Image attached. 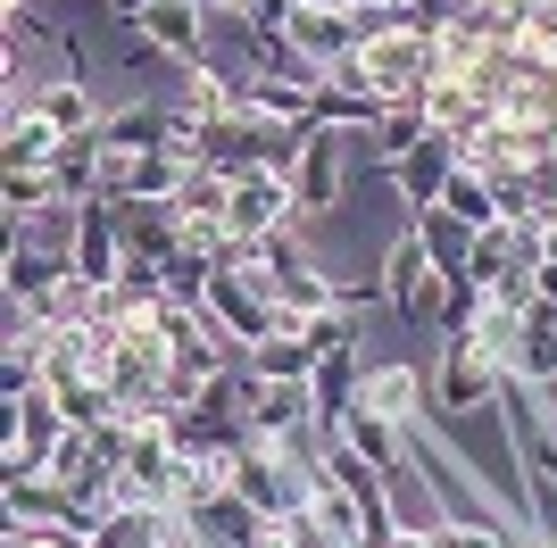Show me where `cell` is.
<instances>
[{
  "label": "cell",
  "mask_w": 557,
  "mask_h": 548,
  "mask_svg": "<svg viewBox=\"0 0 557 548\" xmlns=\"http://www.w3.org/2000/svg\"><path fill=\"white\" fill-rule=\"evenodd\" d=\"M499 390H508V365L491 358L474 333H442V358H433V415L474 424V415L499 408Z\"/></svg>",
  "instance_id": "obj_1"
},
{
  "label": "cell",
  "mask_w": 557,
  "mask_h": 548,
  "mask_svg": "<svg viewBox=\"0 0 557 548\" xmlns=\"http://www.w3.org/2000/svg\"><path fill=\"white\" fill-rule=\"evenodd\" d=\"M67 408H59V390L34 383L9 399V457H0V474H50V457H59V440H67Z\"/></svg>",
  "instance_id": "obj_2"
},
{
  "label": "cell",
  "mask_w": 557,
  "mask_h": 548,
  "mask_svg": "<svg viewBox=\"0 0 557 548\" xmlns=\"http://www.w3.org/2000/svg\"><path fill=\"white\" fill-rule=\"evenodd\" d=\"M349 141L342 125H317V134L300 141V159H292V200H300V216H333L349 191Z\"/></svg>",
  "instance_id": "obj_3"
},
{
  "label": "cell",
  "mask_w": 557,
  "mask_h": 548,
  "mask_svg": "<svg viewBox=\"0 0 557 548\" xmlns=\"http://www.w3.org/2000/svg\"><path fill=\"white\" fill-rule=\"evenodd\" d=\"M383 283H392L399 324H442V266H433V241H424V233H399L392 241Z\"/></svg>",
  "instance_id": "obj_4"
},
{
  "label": "cell",
  "mask_w": 557,
  "mask_h": 548,
  "mask_svg": "<svg viewBox=\"0 0 557 548\" xmlns=\"http://www.w3.org/2000/svg\"><path fill=\"white\" fill-rule=\"evenodd\" d=\"M225 225L267 241V233L300 225V200H292V175L283 166H250V175H233V200H225Z\"/></svg>",
  "instance_id": "obj_5"
},
{
  "label": "cell",
  "mask_w": 557,
  "mask_h": 548,
  "mask_svg": "<svg viewBox=\"0 0 557 548\" xmlns=\"http://www.w3.org/2000/svg\"><path fill=\"white\" fill-rule=\"evenodd\" d=\"M458 166H466V141L433 125V134H424L417 150H408V159L392 166V183H399V200H408V208L424 216V208H442V191H449V175H458Z\"/></svg>",
  "instance_id": "obj_6"
},
{
  "label": "cell",
  "mask_w": 557,
  "mask_h": 548,
  "mask_svg": "<svg viewBox=\"0 0 557 548\" xmlns=\"http://www.w3.org/2000/svg\"><path fill=\"white\" fill-rule=\"evenodd\" d=\"M233 490L267 515V524H283L292 507H300V490H292V465H283L275 440H242V457H233Z\"/></svg>",
  "instance_id": "obj_7"
},
{
  "label": "cell",
  "mask_w": 557,
  "mask_h": 548,
  "mask_svg": "<svg viewBox=\"0 0 557 548\" xmlns=\"http://www.w3.org/2000/svg\"><path fill=\"white\" fill-rule=\"evenodd\" d=\"M250 424H258V440H283V433H300V424H325V415H317V383L258 374L250 383Z\"/></svg>",
  "instance_id": "obj_8"
},
{
  "label": "cell",
  "mask_w": 557,
  "mask_h": 548,
  "mask_svg": "<svg viewBox=\"0 0 557 548\" xmlns=\"http://www.w3.org/2000/svg\"><path fill=\"white\" fill-rule=\"evenodd\" d=\"M358 408L392 415V424H417V415L433 408V383H424L408 358H383V365H367V390H358Z\"/></svg>",
  "instance_id": "obj_9"
},
{
  "label": "cell",
  "mask_w": 557,
  "mask_h": 548,
  "mask_svg": "<svg viewBox=\"0 0 557 548\" xmlns=\"http://www.w3.org/2000/svg\"><path fill=\"white\" fill-rule=\"evenodd\" d=\"M292 50H300L308 67H342L349 50H358V17L349 9H292Z\"/></svg>",
  "instance_id": "obj_10"
},
{
  "label": "cell",
  "mask_w": 557,
  "mask_h": 548,
  "mask_svg": "<svg viewBox=\"0 0 557 548\" xmlns=\"http://www.w3.org/2000/svg\"><path fill=\"white\" fill-rule=\"evenodd\" d=\"M191 532H200V548H258L267 540V515L242 490H216V499L191 507Z\"/></svg>",
  "instance_id": "obj_11"
},
{
  "label": "cell",
  "mask_w": 557,
  "mask_h": 548,
  "mask_svg": "<svg viewBox=\"0 0 557 548\" xmlns=\"http://www.w3.org/2000/svg\"><path fill=\"white\" fill-rule=\"evenodd\" d=\"M59 141H67V134H59L42 109H25V100H17V109H9V134H0V175H34V166H50V159H59Z\"/></svg>",
  "instance_id": "obj_12"
},
{
  "label": "cell",
  "mask_w": 557,
  "mask_h": 548,
  "mask_svg": "<svg viewBox=\"0 0 557 548\" xmlns=\"http://www.w3.org/2000/svg\"><path fill=\"white\" fill-rule=\"evenodd\" d=\"M325 365V349L308 341V324H275L267 341H250V374H292V383H308Z\"/></svg>",
  "instance_id": "obj_13"
},
{
  "label": "cell",
  "mask_w": 557,
  "mask_h": 548,
  "mask_svg": "<svg viewBox=\"0 0 557 548\" xmlns=\"http://www.w3.org/2000/svg\"><path fill=\"white\" fill-rule=\"evenodd\" d=\"M424 134H433L424 100H392V109H383V125H374V134H358V141H367V159H374V166H399Z\"/></svg>",
  "instance_id": "obj_14"
},
{
  "label": "cell",
  "mask_w": 557,
  "mask_h": 548,
  "mask_svg": "<svg viewBox=\"0 0 557 548\" xmlns=\"http://www.w3.org/2000/svg\"><path fill=\"white\" fill-rule=\"evenodd\" d=\"M308 383H317V415H325V433H342V415L358 408V390H367V365H358V349H342V358H325Z\"/></svg>",
  "instance_id": "obj_15"
},
{
  "label": "cell",
  "mask_w": 557,
  "mask_h": 548,
  "mask_svg": "<svg viewBox=\"0 0 557 548\" xmlns=\"http://www.w3.org/2000/svg\"><path fill=\"white\" fill-rule=\"evenodd\" d=\"M100 150H166V100L109 109V116H100Z\"/></svg>",
  "instance_id": "obj_16"
},
{
  "label": "cell",
  "mask_w": 557,
  "mask_h": 548,
  "mask_svg": "<svg viewBox=\"0 0 557 548\" xmlns=\"http://www.w3.org/2000/svg\"><path fill=\"white\" fill-rule=\"evenodd\" d=\"M25 109H42L59 134H92V125H100V100H92V84H84V75H59V84H42Z\"/></svg>",
  "instance_id": "obj_17"
},
{
  "label": "cell",
  "mask_w": 557,
  "mask_h": 548,
  "mask_svg": "<svg viewBox=\"0 0 557 548\" xmlns=\"http://www.w3.org/2000/svg\"><path fill=\"white\" fill-rule=\"evenodd\" d=\"M442 216H458L466 233H491V225H499V191H491V175H483V166H458V175H449Z\"/></svg>",
  "instance_id": "obj_18"
},
{
  "label": "cell",
  "mask_w": 557,
  "mask_h": 548,
  "mask_svg": "<svg viewBox=\"0 0 557 548\" xmlns=\"http://www.w3.org/2000/svg\"><path fill=\"white\" fill-rule=\"evenodd\" d=\"M225 200H233L225 166H184L175 175V216H225Z\"/></svg>",
  "instance_id": "obj_19"
},
{
  "label": "cell",
  "mask_w": 557,
  "mask_h": 548,
  "mask_svg": "<svg viewBox=\"0 0 557 548\" xmlns=\"http://www.w3.org/2000/svg\"><path fill=\"white\" fill-rule=\"evenodd\" d=\"M474 341H483L499 365H516V349H524V308H508V299H483V316H474Z\"/></svg>",
  "instance_id": "obj_20"
},
{
  "label": "cell",
  "mask_w": 557,
  "mask_h": 548,
  "mask_svg": "<svg viewBox=\"0 0 557 548\" xmlns=\"http://www.w3.org/2000/svg\"><path fill=\"white\" fill-rule=\"evenodd\" d=\"M0 200H9V225H17V216H34V208L59 200V183H50V166H34V175H0Z\"/></svg>",
  "instance_id": "obj_21"
},
{
  "label": "cell",
  "mask_w": 557,
  "mask_h": 548,
  "mask_svg": "<svg viewBox=\"0 0 557 548\" xmlns=\"http://www.w3.org/2000/svg\"><path fill=\"white\" fill-rule=\"evenodd\" d=\"M0 548H92L75 524H9V540Z\"/></svg>",
  "instance_id": "obj_22"
},
{
  "label": "cell",
  "mask_w": 557,
  "mask_h": 548,
  "mask_svg": "<svg viewBox=\"0 0 557 548\" xmlns=\"http://www.w3.org/2000/svg\"><path fill=\"white\" fill-rule=\"evenodd\" d=\"M275 532H283V540H292V548H342V540H333V532H325V524H317V507H308V499H300V507H292V515H283V524H275Z\"/></svg>",
  "instance_id": "obj_23"
},
{
  "label": "cell",
  "mask_w": 557,
  "mask_h": 548,
  "mask_svg": "<svg viewBox=\"0 0 557 548\" xmlns=\"http://www.w3.org/2000/svg\"><path fill=\"white\" fill-rule=\"evenodd\" d=\"M100 9H109V17H125V25H141L150 9H159V0H100Z\"/></svg>",
  "instance_id": "obj_24"
},
{
  "label": "cell",
  "mask_w": 557,
  "mask_h": 548,
  "mask_svg": "<svg viewBox=\"0 0 557 548\" xmlns=\"http://www.w3.org/2000/svg\"><path fill=\"white\" fill-rule=\"evenodd\" d=\"M383 548H433V532H424V524H399V532H392Z\"/></svg>",
  "instance_id": "obj_25"
},
{
  "label": "cell",
  "mask_w": 557,
  "mask_h": 548,
  "mask_svg": "<svg viewBox=\"0 0 557 548\" xmlns=\"http://www.w3.org/2000/svg\"><path fill=\"white\" fill-rule=\"evenodd\" d=\"M533 399H541V415H549V433H557V374H549V383H533Z\"/></svg>",
  "instance_id": "obj_26"
},
{
  "label": "cell",
  "mask_w": 557,
  "mask_h": 548,
  "mask_svg": "<svg viewBox=\"0 0 557 548\" xmlns=\"http://www.w3.org/2000/svg\"><path fill=\"white\" fill-rule=\"evenodd\" d=\"M342 9H399V0H342Z\"/></svg>",
  "instance_id": "obj_27"
},
{
  "label": "cell",
  "mask_w": 557,
  "mask_h": 548,
  "mask_svg": "<svg viewBox=\"0 0 557 548\" xmlns=\"http://www.w3.org/2000/svg\"><path fill=\"white\" fill-rule=\"evenodd\" d=\"M300 9H342V0H300Z\"/></svg>",
  "instance_id": "obj_28"
},
{
  "label": "cell",
  "mask_w": 557,
  "mask_h": 548,
  "mask_svg": "<svg viewBox=\"0 0 557 548\" xmlns=\"http://www.w3.org/2000/svg\"><path fill=\"white\" fill-rule=\"evenodd\" d=\"M541 548H557V532H541Z\"/></svg>",
  "instance_id": "obj_29"
},
{
  "label": "cell",
  "mask_w": 557,
  "mask_h": 548,
  "mask_svg": "<svg viewBox=\"0 0 557 548\" xmlns=\"http://www.w3.org/2000/svg\"><path fill=\"white\" fill-rule=\"evenodd\" d=\"M233 9H258V0H233Z\"/></svg>",
  "instance_id": "obj_30"
},
{
  "label": "cell",
  "mask_w": 557,
  "mask_h": 548,
  "mask_svg": "<svg viewBox=\"0 0 557 548\" xmlns=\"http://www.w3.org/2000/svg\"><path fill=\"white\" fill-rule=\"evenodd\" d=\"M92 548H116V540H92Z\"/></svg>",
  "instance_id": "obj_31"
}]
</instances>
